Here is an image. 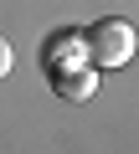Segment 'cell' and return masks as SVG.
Listing matches in <instances>:
<instances>
[{
  "instance_id": "6da1fadb",
  "label": "cell",
  "mask_w": 139,
  "mask_h": 154,
  "mask_svg": "<svg viewBox=\"0 0 139 154\" xmlns=\"http://www.w3.org/2000/svg\"><path fill=\"white\" fill-rule=\"evenodd\" d=\"M88 51L98 67H124L134 57V26L129 21H98L88 31Z\"/></svg>"
},
{
  "instance_id": "7a4b0ae2",
  "label": "cell",
  "mask_w": 139,
  "mask_h": 154,
  "mask_svg": "<svg viewBox=\"0 0 139 154\" xmlns=\"http://www.w3.org/2000/svg\"><path fill=\"white\" fill-rule=\"evenodd\" d=\"M52 77H57V93H62V98H88V93L98 88V77H93L88 67H57Z\"/></svg>"
},
{
  "instance_id": "3957f363",
  "label": "cell",
  "mask_w": 139,
  "mask_h": 154,
  "mask_svg": "<svg viewBox=\"0 0 139 154\" xmlns=\"http://www.w3.org/2000/svg\"><path fill=\"white\" fill-rule=\"evenodd\" d=\"M11 62H16V57H11V41H0V77L11 72Z\"/></svg>"
}]
</instances>
